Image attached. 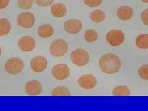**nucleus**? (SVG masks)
Segmentation results:
<instances>
[{"instance_id": "cd10ccee", "label": "nucleus", "mask_w": 148, "mask_h": 111, "mask_svg": "<svg viewBox=\"0 0 148 111\" xmlns=\"http://www.w3.org/2000/svg\"><path fill=\"white\" fill-rule=\"evenodd\" d=\"M141 1L142 2H143V3H147V4H148V0H141Z\"/></svg>"}, {"instance_id": "bb28decb", "label": "nucleus", "mask_w": 148, "mask_h": 111, "mask_svg": "<svg viewBox=\"0 0 148 111\" xmlns=\"http://www.w3.org/2000/svg\"><path fill=\"white\" fill-rule=\"evenodd\" d=\"M10 0H0V9H3L7 8L9 4Z\"/></svg>"}, {"instance_id": "6ab92c4d", "label": "nucleus", "mask_w": 148, "mask_h": 111, "mask_svg": "<svg viewBox=\"0 0 148 111\" xmlns=\"http://www.w3.org/2000/svg\"><path fill=\"white\" fill-rule=\"evenodd\" d=\"M130 93V90L125 85L117 86L112 91V95L114 96H128Z\"/></svg>"}, {"instance_id": "a211bd4d", "label": "nucleus", "mask_w": 148, "mask_h": 111, "mask_svg": "<svg viewBox=\"0 0 148 111\" xmlns=\"http://www.w3.org/2000/svg\"><path fill=\"white\" fill-rule=\"evenodd\" d=\"M11 29V25L9 21L5 18H0V36L8 35Z\"/></svg>"}, {"instance_id": "423d86ee", "label": "nucleus", "mask_w": 148, "mask_h": 111, "mask_svg": "<svg viewBox=\"0 0 148 111\" xmlns=\"http://www.w3.org/2000/svg\"><path fill=\"white\" fill-rule=\"evenodd\" d=\"M53 77L58 80H64L70 76L71 71L69 66L65 64H56L51 70Z\"/></svg>"}, {"instance_id": "6e6552de", "label": "nucleus", "mask_w": 148, "mask_h": 111, "mask_svg": "<svg viewBox=\"0 0 148 111\" xmlns=\"http://www.w3.org/2000/svg\"><path fill=\"white\" fill-rule=\"evenodd\" d=\"M48 67V61L43 56H36L30 61V67L36 73H41Z\"/></svg>"}, {"instance_id": "5701e85b", "label": "nucleus", "mask_w": 148, "mask_h": 111, "mask_svg": "<svg viewBox=\"0 0 148 111\" xmlns=\"http://www.w3.org/2000/svg\"><path fill=\"white\" fill-rule=\"evenodd\" d=\"M138 75L141 79L148 80V64L143 65L139 69Z\"/></svg>"}, {"instance_id": "a878e982", "label": "nucleus", "mask_w": 148, "mask_h": 111, "mask_svg": "<svg viewBox=\"0 0 148 111\" xmlns=\"http://www.w3.org/2000/svg\"><path fill=\"white\" fill-rule=\"evenodd\" d=\"M141 18L143 24L148 26V9H146L142 12Z\"/></svg>"}, {"instance_id": "c85d7f7f", "label": "nucleus", "mask_w": 148, "mask_h": 111, "mask_svg": "<svg viewBox=\"0 0 148 111\" xmlns=\"http://www.w3.org/2000/svg\"><path fill=\"white\" fill-rule=\"evenodd\" d=\"M1 53H2V51H1V46H0V56H1Z\"/></svg>"}, {"instance_id": "ddd939ff", "label": "nucleus", "mask_w": 148, "mask_h": 111, "mask_svg": "<svg viewBox=\"0 0 148 111\" xmlns=\"http://www.w3.org/2000/svg\"><path fill=\"white\" fill-rule=\"evenodd\" d=\"M133 9L128 6H122L117 11V15L120 20L123 21H128L133 16Z\"/></svg>"}, {"instance_id": "412c9836", "label": "nucleus", "mask_w": 148, "mask_h": 111, "mask_svg": "<svg viewBox=\"0 0 148 111\" xmlns=\"http://www.w3.org/2000/svg\"><path fill=\"white\" fill-rule=\"evenodd\" d=\"M85 40L88 43H93L98 40V34L97 32L92 29L86 30L84 34Z\"/></svg>"}, {"instance_id": "9b49d317", "label": "nucleus", "mask_w": 148, "mask_h": 111, "mask_svg": "<svg viewBox=\"0 0 148 111\" xmlns=\"http://www.w3.org/2000/svg\"><path fill=\"white\" fill-rule=\"evenodd\" d=\"M79 86L83 89L91 90L94 88L97 84L96 77L91 74H86L81 76L78 80Z\"/></svg>"}, {"instance_id": "f03ea898", "label": "nucleus", "mask_w": 148, "mask_h": 111, "mask_svg": "<svg viewBox=\"0 0 148 111\" xmlns=\"http://www.w3.org/2000/svg\"><path fill=\"white\" fill-rule=\"evenodd\" d=\"M4 70L10 75H16L20 74L24 68V63L22 60L17 57L8 59L4 64Z\"/></svg>"}, {"instance_id": "4468645a", "label": "nucleus", "mask_w": 148, "mask_h": 111, "mask_svg": "<svg viewBox=\"0 0 148 111\" xmlns=\"http://www.w3.org/2000/svg\"><path fill=\"white\" fill-rule=\"evenodd\" d=\"M51 14L56 18H62L66 15L67 9L62 3H55L51 7Z\"/></svg>"}, {"instance_id": "4be33fe9", "label": "nucleus", "mask_w": 148, "mask_h": 111, "mask_svg": "<svg viewBox=\"0 0 148 111\" xmlns=\"http://www.w3.org/2000/svg\"><path fill=\"white\" fill-rule=\"evenodd\" d=\"M34 0H17V5L22 9H29L34 5Z\"/></svg>"}, {"instance_id": "9d476101", "label": "nucleus", "mask_w": 148, "mask_h": 111, "mask_svg": "<svg viewBox=\"0 0 148 111\" xmlns=\"http://www.w3.org/2000/svg\"><path fill=\"white\" fill-rule=\"evenodd\" d=\"M17 45L23 52H30L36 47L35 40L29 36H22L18 40Z\"/></svg>"}, {"instance_id": "2eb2a0df", "label": "nucleus", "mask_w": 148, "mask_h": 111, "mask_svg": "<svg viewBox=\"0 0 148 111\" xmlns=\"http://www.w3.org/2000/svg\"><path fill=\"white\" fill-rule=\"evenodd\" d=\"M38 35L41 38H48L49 37H51L54 34V30L53 27L50 24H44L41 25L38 27Z\"/></svg>"}, {"instance_id": "aec40b11", "label": "nucleus", "mask_w": 148, "mask_h": 111, "mask_svg": "<svg viewBox=\"0 0 148 111\" xmlns=\"http://www.w3.org/2000/svg\"><path fill=\"white\" fill-rule=\"evenodd\" d=\"M52 96H71V91L67 87L59 86L56 87L51 92Z\"/></svg>"}, {"instance_id": "f257e3e1", "label": "nucleus", "mask_w": 148, "mask_h": 111, "mask_svg": "<svg viewBox=\"0 0 148 111\" xmlns=\"http://www.w3.org/2000/svg\"><path fill=\"white\" fill-rule=\"evenodd\" d=\"M99 66L103 73L112 75L120 71L122 67V61L118 56L113 53H108L100 58Z\"/></svg>"}, {"instance_id": "39448f33", "label": "nucleus", "mask_w": 148, "mask_h": 111, "mask_svg": "<svg viewBox=\"0 0 148 111\" xmlns=\"http://www.w3.org/2000/svg\"><path fill=\"white\" fill-rule=\"evenodd\" d=\"M106 39L109 45L115 47L121 45L124 42L125 35L122 30L114 29L108 32L106 36Z\"/></svg>"}, {"instance_id": "f8f14e48", "label": "nucleus", "mask_w": 148, "mask_h": 111, "mask_svg": "<svg viewBox=\"0 0 148 111\" xmlns=\"http://www.w3.org/2000/svg\"><path fill=\"white\" fill-rule=\"evenodd\" d=\"M43 86L41 83L36 80L28 82L25 86V92L30 96H37L41 93Z\"/></svg>"}, {"instance_id": "20e7f679", "label": "nucleus", "mask_w": 148, "mask_h": 111, "mask_svg": "<svg viewBox=\"0 0 148 111\" xmlns=\"http://www.w3.org/2000/svg\"><path fill=\"white\" fill-rule=\"evenodd\" d=\"M71 59L72 64L77 67L85 66L89 62V53L85 49L78 48L72 52Z\"/></svg>"}, {"instance_id": "7ed1b4c3", "label": "nucleus", "mask_w": 148, "mask_h": 111, "mask_svg": "<svg viewBox=\"0 0 148 111\" xmlns=\"http://www.w3.org/2000/svg\"><path fill=\"white\" fill-rule=\"evenodd\" d=\"M69 45L66 41L58 38L54 40L50 45V54L55 58L64 56L68 51Z\"/></svg>"}, {"instance_id": "0eeeda50", "label": "nucleus", "mask_w": 148, "mask_h": 111, "mask_svg": "<svg viewBox=\"0 0 148 111\" xmlns=\"http://www.w3.org/2000/svg\"><path fill=\"white\" fill-rule=\"evenodd\" d=\"M35 17L32 12H24L18 14L17 17V23L18 26L24 29H30L35 24Z\"/></svg>"}, {"instance_id": "393cba45", "label": "nucleus", "mask_w": 148, "mask_h": 111, "mask_svg": "<svg viewBox=\"0 0 148 111\" xmlns=\"http://www.w3.org/2000/svg\"><path fill=\"white\" fill-rule=\"evenodd\" d=\"M34 1L40 7H47L51 5L54 0H34Z\"/></svg>"}, {"instance_id": "dca6fc26", "label": "nucleus", "mask_w": 148, "mask_h": 111, "mask_svg": "<svg viewBox=\"0 0 148 111\" xmlns=\"http://www.w3.org/2000/svg\"><path fill=\"white\" fill-rule=\"evenodd\" d=\"M135 45L140 49H148V34H141L138 35L135 40Z\"/></svg>"}, {"instance_id": "1a4fd4ad", "label": "nucleus", "mask_w": 148, "mask_h": 111, "mask_svg": "<svg viewBox=\"0 0 148 111\" xmlns=\"http://www.w3.org/2000/svg\"><path fill=\"white\" fill-rule=\"evenodd\" d=\"M64 30L69 34H77L82 29V22L77 18H71L64 22Z\"/></svg>"}, {"instance_id": "b1692460", "label": "nucleus", "mask_w": 148, "mask_h": 111, "mask_svg": "<svg viewBox=\"0 0 148 111\" xmlns=\"http://www.w3.org/2000/svg\"><path fill=\"white\" fill-rule=\"evenodd\" d=\"M86 6L90 8H96L101 5L103 0H83Z\"/></svg>"}, {"instance_id": "f3484780", "label": "nucleus", "mask_w": 148, "mask_h": 111, "mask_svg": "<svg viewBox=\"0 0 148 111\" xmlns=\"http://www.w3.org/2000/svg\"><path fill=\"white\" fill-rule=\"evenodd\" d=\"M90 18L93 22L99 24L105 20L106 14L103 11L100 9H96L90 13Z\"/></svg>"}]
</instances>
